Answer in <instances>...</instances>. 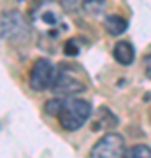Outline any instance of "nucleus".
I'll use <instances>...</instances> for the list:
<instances>
[{"mask_svg":"<svg viewBox=\"0 0 151 158\" xmlns=\"http://www.w3.org/2000/svg\"><path fill=\"white\" fill-rule=\"evenodd\" d=\"M104 7H106V0H83V9L90 16L102 14Z\"/></svg>","mask_w":151,"mask_h":158,"instance_id":"nucleus-8","label":"nucleus"},{"mask_svg":"<svg viewBox=\"0 0 151 158\" xmlns=\"http://www.w3.org/2000/svg\"><path fill=\"white\" fill-rule=\"evenodd\" d=\"M63 53L67 55V56H78L79 55V44L76 39H69L63 46Z\"/></svg>","mask_w":151,"mask_h":158,"instance_id":"nucleus-10","label":"nucleus"},{"mask_svg":"<svg viewBox=\"0 0 151 158\" xmlns=\"http://www.w3.org/2000/svg\"><path fill=\"white\" fill-rule=\"evenodd\" d=\"M44 111L49 116H56L63 130L74 132L88 121L91 106L81 98H53L46 102Z\"/></svg>","mask_w":151,"mask_h":158,"instance_id":"nucleus-1","label":"nucleus"},{"mask_svg":"<svg viewBox=\"0 0 151 158\" xmlns=\"http://www.w3.org/2000/svg\"><path fill=\"white\" fill-rule=\"evenodd\" d=\"M144 70H146V76L151 79V53L144 56Z\"/></svg>","mask_w":151,"mask_h":158,"instance_id":"nucleus-12","label":"nucleus"},{"mask_svg":"<svg viewBox=\"0 0 151 158\" xmlns=\"http://www.w3.org/2000/svg\"><path fill=\"white\" fill-rule=\"evenodd\" d=\"M104 27H106L107 34L112 35V37H118L121 35L125 30L128 28V21L121 16H116V14H111L104 19Z\"/></svg>","mask_w":151,"mask_h":158,"instance_id":"nucleus-7","label":"nucleus"},{"mask_svg":"<svg viewBox=\"0 0 151 158\" xmlns=\"http://www.w3.org/2000/svg\"><path fill=\"white\" fill-rule=\"evenodd\" d=\"M2 37L7 40H25L28 27L18 12H6L2 16Z\"/></svg>","mask_w":151,"mask_h":158,"instance_id":"nucleus-4","label":"nucleus"},{"mask_svg":"<svg viewBox=\"0 0 151 158\" xmlns=\"http://www.w3.org/2000/svg\"><path fill=\"white\" fill-rule=\"evenodd\" d=\"M51 90L55 93H63V95H70V93H79V91L86 90V85L83 81L72 74L69 69L60 67L58 72H56V79H55V85Z\"/></svg>","mask_w":151,"mask_h":158,"instance_id":"nucleus-5","label":"nucleus"},{"mask_svg":"<svg viewBox=\"0 0 151 158\" xmlns=\"http://www.w3.org/2000/svg\"><path fill=\"white\" fill-rule=\"evenodd\" d=\"M125 141L120 134H106L91 148V158H125Z\"/></svg>","mask_w":151,"mask_h":158,"instance_id":"nucleus-3","label":"nucleus"},{"mask_svg":"<svg viewBox=\"0 0 151 158\" xmlns=\"http://www.w3.org/2000/svg\"><path fill=\"white\" fill-rule=\"evenodd\" d=\"M56 72L58 69H55V65L46 60V58H40L34 63V67L30 70V77H28V85L30 88L35 91H44L53 88L56 79Z\"/></svg>","mask_w":151,"mask_h":158,"instance_id":"nucleus-2","label":"nucleus"},{"mask_svg":"<svg viewBox=\"0 0 151 158\" xmlns=\"http://www.w3.org/2000/svg\"><path fill=\"white\" fill-rule=\"evenodd\" d=\"M60 2V6L65 9V11H72L74 7L78 6V0H58Z\"/></svg>","mask_w":151,"mask_h":158,"instance_id":"nucleus-11","label":"nucleus"},{"mask_svg":"<svg viewBox=\"0 0 151 158\" xmlns=\"http://www.w3.org/2000/svg\"><path fill=\"white\" fill-rule=\"evenodd\" d=\"M112 56L118 63L121 65H130L135 58V51L134 46L130 44L128 40H120L114 44V49H112Z\"/></svg>","mask_w":151,"mask_h":158,"instance_id":"nucleus-6","label":"nucleus"},{"mask_svg":"<svg viewBox=\"0 0 151 158\" xmlns=\"http://www.w3.org/2000/svg\"><path fill=\"white\" fill-rule=\"evenodd\" d=\"M125 158H151V148L146 144H137L127 149Z\"/></svg>","mask_w":151,"mask_h":158,"instance_id":"nucleus-9","label":"nucleus"}]
</instances>
